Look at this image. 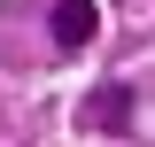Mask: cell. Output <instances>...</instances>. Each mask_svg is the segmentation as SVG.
Listing matches in <instances>:
<instances>
[{
	"mask_svg": "<svg viewBox=\"0 0 155 147\" xmlns=\"http://www.w3.org/2000/svg\"><path fill=\"white\" fill-rule=\"evenodd\" d=\"M47 23H54V47H62V54H78V47H93L101 8H93V0H54V16H47Z\"/></svg>",
	"mask_w": 155,
	"mask_h": 147,
	"instance_id": "1",
	"label": "cell"
},
{
	"mask_svg": "<svg viewBox=\"0 0 155 147\" xmlns=\"http://www.w3.org/2000/svg\"><path fill=\"white\" fill-rule=\"evenodd\" d=\"M85 124L93 132H124L132 124V85H101L93 101H85Z\"/></svg>",
	"mask_w": 155,
	"mask_h": 147,
	"instance_id": "2",
	"label": "cell"
}]
</instances>
